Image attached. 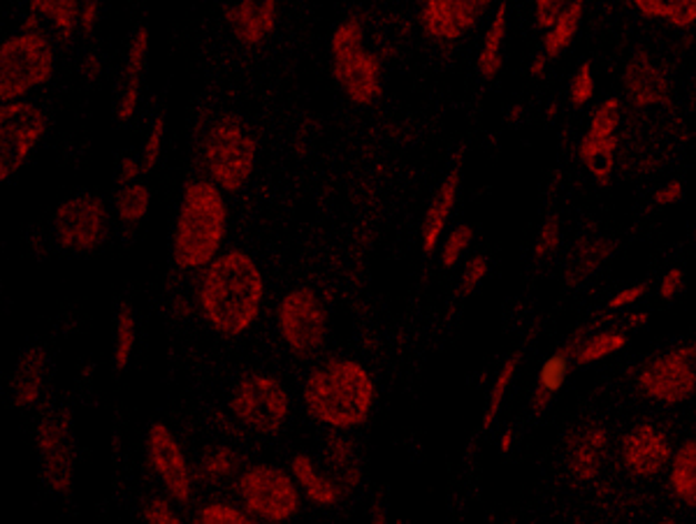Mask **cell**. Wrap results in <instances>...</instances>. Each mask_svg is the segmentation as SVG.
Here are the masks:
<instances>
[{"label": "cell", "instance_id": "cell-1", "mask_svg": "<svg viewBox=\"0 0 696 524\" xmlns=\"http://www.w3.org/2000/svg\"><path fill=\"white\" fill-rule=\"evenodd\" d=\"M263 274L255 260L242 251L216 258L200 283L202 316L216 332L238 336L261 313Z\"/></svg>", "mask_w": 696, "mask_h": 524}, {"label": "cell", "instance_id": "cell-2", "mask_svg": "<svg viewBox=\"0 0 696 524\" xmlns=\"http://www.w3.org/2000/svg\"><path fill=\"white\" fill-rule=\"evenodd\" d=\"M374 395L370 372L355 360H332L319 366L304 385L309 413L334 430L363 425L372 413Z\"/></svg>", "mask_w": 696, "mask_h": 524}, {"label": "cell", "instance_id": "cell-3", "mask_svg": "<svg viewBox=\"0 0 696 524\" xmlns=\"http://www.w3.org/2000/svg\"><path fill=\"white\" fill-rule=\"evenodd\" d=\"M228 206L221 191L210 181L189 183L179 209L174 232V260L179 268L195 270L212 265L223 242Z\"/></svg>", "mask_w": 696, "mask_h": 524}, {"label": "cell", "instance_id": "cell-4", "mask_svg": "<svg viewBox=\"0 0 696 524\" xmlns=\"http://www.w3.org/2000/svg\"><path fill=\"white\" fill-rule=\"evenodd\" d=\"M258 142L253 130L240 119L225 114L212 130L204 144V159L212 177L230 193H238L249 181L255 165Z\"/></svg>", "mask_w": 696, "mask_h": 524}, {"label": "cell", "instance_id": "cell-5", "mask_svg": "<svg viewBox=\"0 0 696 524\" xmlns=\"http://www.w3.org/2000/svg\"><path fill=\"white\" fill-rule=\"evenodd\" d=\"M334 77L349 98L370 104L381 95V61L363 47V29L357 19L344 21L332 36Z\"/></svg>", "mask_w": 696, "mask_h": 524}, {"label": "cell", "instance_id": "cell-6", "mask_svg": "<svg viewBox=\"0 0 696 524\" xmlns=\"http://www.w3.org/2000/svg\"><path fill=\"white\" fill-rule=\"evenodd\" d=\"M54 70V49L42 33L23 31L0 49V98L14 100L44 84Z\"/></svg>", "mask_w": 696, "mask_h": 524}, {"label": "cell", "instance_id": "cell-7", "mask_svg": "<svg viewBox=\"0 0 696 524\" xmlns=\"http://www.w3.org/2000/svg\"><path fill=\"white\" fill-rule=\"evenodd\" d=\"M230 411L238 421L258 432L276 434L289 421V392L270 374H249L232 390Z\"/></svg>", "mask_w": 696, "mask_h": 524}, {"label": "cell", "instance_id": "cell-8", "mask_svg": "<svg viewBox=\"0 0 696 524\" xmlns=\"http://www.w3.org/2000/svg\"><path fill=\"white\" fill-rule=\"evenodd\" d=\"M240 500L249 513L270 524L291 520L300 508V494L286 471L270 464L246 468L238 483Z\"/></svg>", "mask_w": 696, "mask_h": 524}, {"label": "cell", "instance_id": "cell-9", "mask_svg": "<svg viewBox=\"0 0 696 524\" xmlns=\"http://www.w3.org/2000/svg\"><path fill=\"white\" fill-rule=\"evenodd\" d=\"M279 332L295 355H309L323 346L327 313L312 288H295L279 304Z\"/></svg>", "mask_w": 696, "mask_h": 524}, {"label": "cell", "instance_id": "cell-10", "mask_svg": "<svg viewBox=\"0 0 696 524\" xmlns=\"http://www.w3.org/2000/svg\"><path fill=\"white\" fill-rule=\"evenodd\" d=\"M47 130V117L31 102H10L0 110V179L8 181L29 159Z\"/></svg>", "mask_w": 696, "mask_h": 524}, {"label": "cell", "instance_id": "cell-11", "mask_svg": "<svg viewBox=\"0 0 696 524\" xmlns=\"http://www.w3.org/2000/svg\"><path fill=\"white\" fill-rule=\"evenodd\" d=\"M696 346H685L653 360L638 374V387L643 395L662 402L678 404L696 392Z\"/></svg>", "mask_w": 696, "mask_h": 524}, {"label": "cell", "instance_id": "cell-12", "mask_svg": "<svg viewBox=\"0 0 696 524\" xmlns=\"http://www.w3.org/2000/svg\"><path fill=\"white\" fill-rule=\"evenodd\" d=\"M623 104L617 98L604 100L589 119V125L581 140V161L587 172L599 183L611 181L615 168V149H617V125H621Z\"/></svg>", "mask_w": 696, "mask_h": 524}, {"label": "cell", "instance_id": "cell-13", "mask_svg": "<svg viewBox=\"0 0 696 524\" xmlns=\"http://www.w3.org/2000/svg\"><path fill=\"white\" fill-rule=\"evenodd\" d=\"M38 451L49 487L65 494L72 485V423L65 409L47 413L38 427Z\"/></svg>", "mask_w": 696, "mask_h": 524}, {"label": "cell", "instance_id": "cell-14", "mask_svg": "<svg viewBox=\"0 0 696 524\" xmlns=\"http://www.w3.org/2000/svg\"><path fill=\"white\" fill-rule=\"evenodd\" d=\"M54 228L61 246L72 251L95 249L102 240H105L108 232L105 204L89 193L74 195L72 200L59 206Z\"/></svg>", "mask_w": 696, "mask_h": 524}, {"label": "cell", "instance_id": "cell-15", "mask_svg": "<svg viewBox=\"0 0 696 524\" xmlns=\"http://www.w3.org/2000/svg\"><path fill=\"white\" fill-rule=\"evenodd\" d=\"M147 451H149V462L153 471H157V476L163 481V485L172 494V500L186 504L193 492V476H191V468L184 457L182 445H179V441L174 439L168 425L153 423L149 427Z\"/></svg>", "mask_w": 696, "mask_h": 524}, {"label": "cell", "instance_id": "cell-16", "mask_svg": "<svg viewBox=\"0 0 696 524\" xmlns=\"http://www.w3.org/2000/svg\"><path fill=\"white\" fill-rule=\"evenodd\" d=\"M621 455L632 476L650 478L657 476L662 468H666V464H672L674 451L659 427L640 423L623 439Z\"/></svg>", "mask_w": 696, "mask_h": 524}, {"label": "cell", "instance_id": "cell-17", "mask_svg": "<svg viewBox=\"0 0 696 524\" xmlns=\"http://www.w3.org/2000/svg\"><path fill=\"white\" fill-rule=\"evenodd\" d=\"M485 6V0H427L423 26L434 40L453 42L476 26Z\"/></svg>", "mask_w": 696, "mask_h": 524}, {"label": "cell", "instance_id": "cell-18", "mask_svg": "<svg viewBox=\"0 0 696 524\" xmlns=\"http://www.w3.org/2000/svg\"><path fill=\"white\" fill-rule=\"evenodd\" d=\"M625 84L627 93L638 108H655L668 98V84L662 70L653 63V59L646 51H638V54L627 63L625 70Z\"/></svg>", "mask_w": 696, "mask_h": 524}, {"label": "cell", "instance_id": "cell-19", "mask_svg": "<svg viewBox=\"0 0 696 524\" xmlns=\"http://www.w3.org/2000/svg\"><path fill=\"white\" fill-rule=\"evenodd\" d=\"M228 19L232 23V29H235L240 42L261 44L274 29L276 3L274 0H263V3L244 0V3L228 10Z\"/></svg>", "mask_w": 696, "mask_h": 524}, {"label": "cell", "instance_id": "cell-20", "mask_svg": "<svg viewBox=\"0 0 696 524\" xmlns=\"http://www.w3.org/2000/svg\"><path fill=\"white\" fill-rule=\"evenodd\" d=\"M457 189H460V168L455 165L448 172V177L442 181V187L436 189V195L432 198V204L427 209L425 225H423V246H425V251H434L436 242H440L442 232L446 228V221H448L453 206H455Z\"/></svg>", "mask_w": 696, "mask_h": 524}, {"label": "cell", "instance_id": "cell-21", "mask_svg": "<svg viewBox=\"0 0 696 524\" xmlns=\"http://www.w3.org/2000/svg\"><path fill=\"white\" fill-rule=\"evenodd\" d=\"M44 376H47V353L42 349H29L14 370V381H12V392L14 402L19 406H33L44 387Z\"/></svg>", "mask_w": 696, "mask_h": 524}, {"label": "cell", "instance_id": "cell-22", "mask_svg": "<svg viewBox=\"0 0 696 524\" xmlns=\"http://www.w3.org/2000/svg\"><path fill=\"white\" fill-rule=\"evenodd\" d=\"M147 49H149V31L140 29L135 33V40L131 44V51H128V61H125V84L119 98V110L117 117L121 121H128L135 110H138V98H140V84H142V72H144V61H147Z\"/></svg>", "mask_w": 696, "mask_h": 524}, {"label": "cell", "instance_id": "cell-23", "mask_svg": "<svg viewBox=\"0 0 696 524\" xmlns=\"http://www.w3.org/2000/svg\"><path fill=\"white\" fill-rule=\"evenodd\" d=\"M293 476L300 483V487L304 490V494L319 506H334L342 502L344 496V487L340 483H334L332 478H327L325 474L316 468V464L312 462V457L300 453L293 457L291 462Z\"/></svg>", "mask_w": 696, "mask_h": 524}, {"label": "cell", "instance_id": "cell-24", "mask_svg": "<svg viewBox=\"0 0 696 524\" xmlns=\"http://www.w3.org/2000/svg\"><path fill=\"white\" fill-rule=\"evenodd\" d=\"M606 449H608L606 430L592 427V430L583 432L581 439L574 445V451H572V460H569L572 474L581 483L595 481L599 476V471H602V462L606 457Z\"/></svg>", "mask_w": 696, "mask_h": 524}, {"label": "cell", "instance_id": "cell-25", "mask_svg": "<svg viewBox=\"0 0 696 524\" xmlns=\"http://www.w3.org/2000/svg\"><path fill=\"white\" fill-rule=\"evenodd\" d=\"M668 483L678 502L696 508V439L685 441L674 453Z\"/></svg>", "mask_w": 696, "mask_h": 524}, {"label": "cell", "instance_id": "cell-26", "mask_svg": "<svg viewBox=\"0 0 696 524\" xmlns=\"http://www.w3.org/2000/svg\"><path fill=\"white\" fill-rule=\"evenodd\" d=\"M506 23H508V8L502 3L493 17V23L485 33V42L478 57V70L485 80H493V77L502 68V47L506 38Z\"/></svg>", "mask_w": 696, "mask_h": 524}, {"label": "cell", "instance_id": "cell-27", "mask_svg": "<svg viewBox=\"0 0 696 524\" xmlns=\"http://www.w3.org/2000/svg\"><path fill=\"white\" fill-rule=\"evenodd\" d=\"M634 6L643 17L666 19L676 29L696 23V0H636Z\"/></svg>", "mask_w": 696, "mask_h": 524}, {"label": "cell", "instance_id": "cell-28", "mask_svg": "<svg viewBox=\"0 0 696 524\" xmlns=\"http://www.w3.org/2000/svg\"><path fill=\"white\" fill-rule=\"evenodd\" d=\"M583 3L581 0H574V3H569L564 8L562 17L557 19V23L553 26V29L546 33V40H544V54L548 59L562 54V51L569 47L581 29V21H583Z\"/></svg>", "mask_w": 696, "mask_h": 524}, {"label": "cell", "instance_id": "cell-29", "mask_svg": "<svg viewBox=\"0 0 696 524\" xmlns=\"http://www.w3.org/2000/svg\"><path fill=\"white\" fill-rule=\"evenodd\" d=\"M138 339V323L131 304H121L117 311V328H114V366L121 372L131 362L133 349Z\"/></svg>", "mask_w": 696, "mask_h": 524}, {"label": "cell", "instance_id": "cell-30", "mask_svg": "<svg viewBox=\"0 0 696 524\" xmlns=\"http://www.w3.org/2000/svg\"><path fill=\"white\" fill-rule=\"evenodd\" d=\"M31 10L36 14L40 12L47 19H51V23H54V29L63 40H70V36L77 29V14H80V8H77L74 0H33Z\"/></svg>", "mask_w": 696, "mask_h": 524}, {"label": "cell", "instance_id": "cell-31", "mask_svg": "<svg viewBox=\"0 0 696 524\" xmlns=\"http://www.w3.org/2000/svg\"><path fill=\"white\" fill-rule=\"evenodd\" d=\"M518 364H521V355H518V353L511 355V357L502 364V370H500V374H497L493 387H490V397H487L485 413H483V430H490V427H493V423L497 421V413H500V409H502V404H504L506 390H508V385H511V381H513V376H515V370H518Z\"/></svg>", "mask_w": 696, "mask_h": 524}, {"label": "cell", "instance_id": "cell-32", "mask_svg": "<svg viewBox=\"0 0 696 524\" xmlns=\"http://www.w3.org/2000/svg\"><path fill=\"white\" fill-rule=\"evenodd\" d=\"M149 202H151V195H149V189L144 187V183H138V181L125 183V187L117 195V212L123 221L138 223L140 219L147 216Z\"/></svg>", "mask_w": 696, "mask_h": 524}, {"label": "cell", "instance_id": "cell-33", "mask_svg": "<svg viewBox=\"0 0 696 524\" xmlns=\"http://www.w3.org/2000/svg\"><path fill=\"white\" fill-rule=\"evenodd\" d=\"M627 336L623 332H599L595 336H589L583 344V349L576 355L578 364H595L599 360H606L608 355L625 349Z\"/></svg>", "mask_w": 696, "mask_h": 524}, {"label": "cell", "instance_id": "cell-34", "mask_svg": "<svg viewBox=\"0 0 696 524\" xmlns=\"http://www.w3.org/2000/svg\"><path fill=\"white\" fill-rule=\"evenodd\" d=\"M235 466H238L235 453H232L230 449H225V445H221V449H214V451H210L208 455L202 457L200 476L210 478V481H216V478H223V476L232 474V471H235Z\"/></svg>", "mask_w": 696, "mask_h": 524}, {"label": "cell", "instance_id": "cell-35", "mask_svg": "<svg viewBox=\"0 0 696 524\" xmlns=\"http://www.w3.org/2000/svg\"><path fill=\"white\" fill-rule=\"evenodd\" d=\"M198 524H255L246 513L230 504H208L198 513Z\"/></svg>", "mask_w": 696, "mask_h": 524}, {"label": "cell", "instance_id": "cell-36", "mask_svg": "<svg viewBox=\"0 0 696 524\" xmlns=\"http://www.w3.org/2000/svg\"><path fill=\"white\" fill-rule=\"evenodd\" d=\"M474 240V230L470 225H457L444 244V253H442V262L446 268H453L455 262L462 258V253L467 251V246Z\"/></svg>", "mask_w": 696, "mask_h": 524}, {"label": "cell", "instance_id": "cell-37", "mask_svg": "<svg viewBox=\"0 0 696 524\" xmlns=\"http://www.w3.org/2000/svg\"><path fill=\"white\" fill-rule=\"evenodd\" d=\"M592 93H595V74H592V63L585 61V63H581V68L574 74L569 95H572V102L576 104V108H583V104L592 98Z\"/></svg>", "mask_w": 696, "mask_h": 524}, {"label": "cell", "instance_id": "cell-38", "mask_svg": "<svg viewBox=\"0 0 696 524\" xmlns=\"http://www.w3.org/2000/svg\"><path fill=\"white\" fill-rule=\"evenodd\" d=\"M327 457L334 468H340L344 471V474H351L353 478H357V471H353V445L346 439L332 436L327 443Z\"/></svg>", "mask_w": 696, "mask_h": 524}, {"label": "cell", "instance_id": "cell-39", "mask_svg": "<svg viewBox=\"0 0 696 524\" xmlns=\"http://www.w3.org/2000/svg\"><path fill=\"white\" fill-rule=\"evenodd\" d=\"M564 379H566V360L562 355H555L544 364V370H541L538 390H544V392H548V395H553L555 390L562 387Z\"/></svg>", "mask_w": 696, "mask_h": 524}, {"label": "cell", "instance_id": "cell-40", "mask_svg": "<svg viewBox=\"0 0 696 524\" xmlns=\"http://www.w3.org/2000/svg\"><path fill=\"white\" fill-rule=\"evenodd\" d=\"M163 135H165V117L159 114L151 125V133L144 144V170H151L159 163V155L163 149Z\"/></svg>", "mask_w": 696, "mask_h": 524}, {"label": "cell", "instance_id": "cell-41", "mask_svg": "<svg viewBox=\"0 0 696 524\" xmlns=\"http://www.w3.org/2000/svg\"><path fill=\"white\" fill-rule=\"evenodd\" d=\"M487 274V258L485 255H474L467 268H464V274H462V283H460V291L462 295H472L476 288L481 285V281L485 279Z\"/></svg>", "mask_w": 696, "mask_h": 524}, {"label": "cell", "instance_id": "cell-42", "mask_svg": "<svg viewBox=\"0 0 696 524\" xmlns=\"http://www.w3.org/2000/svg\"><path fill=\"white\" fill-rule=\"evenodd\" d=\"M147 524H184V520L174 513V508L165 500H151L144 506Z\"/></svg>", "mask_w": 696, "mask_h": 524}, {"label": "cell", "instance_id": "cell-43", "mask_svg": "<svg viewBox=\"0 0 696 524\" xmlns=\"http://www.w3.org/2000/svg\"><path fill=\"white\" fill-rule=\"evenodd\" d=\"M557 244H559V223H557V219L551 216L538 230L534 253H536V258H544V255L553 253L557 249Z\"/></svg>", "mask_w": 696, "mask_h": 524}, {"label": "cell", "instance_id": "cell-44", "mask_svg": "<svg viewBox=\"0 0 696 524\" xmlns=\"http://www.w3.org/2000/svg\"><path fill=\"white\" fill-rule=\"evenodd\" d=\"M564 3H559V0H536V21L541 29L551 31L553 26L557 23V19L562 17L564 12Z\"/></svg>", "mask_w": 696, "mask_h": 524}, {"label": "cell", "instance_id": "cell-45", "mask_svg": "<svg viewBox=\"0 0 696 524\" xmlns=\"http://www.w3.org/2000/svg\"><path fill=\"white\" fill-rule=\"evenodd\" d=\"M683 285H685V272L680 268H672L668 270L662 281H659V295L662 300H674L683 293Z\"/></svg>", "mask_w": 696, "mask_h": 524}, {"label": "cell", "instance_id": "cell-46", "mask_svg": "<svg viewBox=\"0 0 696 524\" xmlns=\"http://www.w3.org/2000/svg\"><path fill=\"white\" fill-rule=\"evenodd\" d=\"M646 293H648V285H646V283L627 285V288H623L621 293H615V295L611 298L608 309L617 311V309H625V306H629V304H636V302H640V298L646 295Z\"/></svg>", "mask_w": 696, "mask_h": 524}, {"label": "cell", "instance_id": "cell-47", "mask_svg": "<svg viewBox=\"0 0 696 524\" xmlns=\"http://www.w3.org/2000/svg\"><path fill=\"white\" fill-rule=\"evenodd\" d=\"M685 195V187L680 181H666L664 187L657 189L655 193V202L662 204V206H672V204H678Z\"/></svg>", "mask_w": 696, "mask_h": 524}, {"label": "cell", "instance_id": "cell-48", "mask_svg": "<svg viewBox=\"0 0 696 524\" xmlns=\"http://www.w3.org/2000/svg\"><path fill=\"white\" fill-rule=\"evenodd\" d=\"M606 258V244L604 242H595V244H587L585 251H583V260H581V268L585 270V274L589 270L599 268V262Z\"/></svg>", "mask_w": 696, "mask_h": 524}, {"label": "cell", "instance_id": "cell-49", "mask_svg": "<svg viewBox=\"0 0 696 524\" xmlns=\"http://www.w3.org/2000/svg\"><path fill=\"white\" fill-rule=\"evenodd\" d=\"M144 165H140L138 159H133V155H125V159L121 161V181L123 183H135V179L140 177Z\"/></svg>", "mask_w": 696, "mask_h": 524}, {"label": "cell", "instance_id": "cell-50", "mask_svg": "<svg viewBox=\"0 0 696 524\" xmlns=\"http://www.w3.org/2000/svg\"><path fill=\"white\" fill-rule=\"evenodd\" d=\"M95 17H98V3H87L84 10H82V26H84V31H91V29H93Z\"/></svg>", "mask_w": 696, "mask_h": 524}, {"label": "cell", "instance_id": "cell-51", "mask_svg": "<svg viewBox=\"0 0 696 524\" xmlns=\"http://www.w3.org/2000/svg\"><path fill=\"white\" fill-rule=\"evenodd\" d=\"M546 66H548V57H546V54L536 57V59L532 61V66H529V74H532V77H544Z\"/></svg>", "mask_w": 696, "mask_h": 524}, {"label": "cell", "instance_id": "cell-52", "mask_svg": "<svg viewBox=\"0 0 696 524\" xmlns=\"http://www.w3.org/2000/svg\"><path fill=\"white\" fill-rule=\"evenodd\" d=\"M511 445H513V432L506 430V432L502 434V441H500V451H502V453H508Z\"/></svg>", "mask_w": 696, "mask_h": 524}, {"label": "cell", "instance_id": "cell-53", "mask_svg": "<svg viewBox=\"0 0 696 524\" xmlns=\"http://www.w3.org/2000/svg\"><path fill=\"white\" fill-rule=\"evenodd\" d=\"M657 524H678V522H674V520H662V522H657Z\"/></svg>", "mask_w": 696, "mask_h": 524}, {"label": "cell", "instance_id": "cell-54", "mask_svg": "<svg viewBox=\"0 0 696 524\" xmlns=\"http://www.w3.org/2000/svg\"><path fill=\"white\" fill-rule=\"evenodd\" d=\"M395 524H408V522H395Z\"/></svg>", "mask_w": 696, "mask_h": 524}]
</instances>
